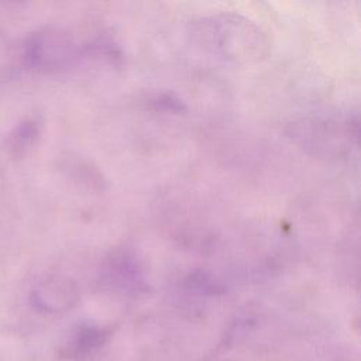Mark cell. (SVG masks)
Listing matches in <instances>:
<instances>
[{
    "label": "cell",
    "mask_w": 361,
    "mask_h": 361,
    "mask_svg": "<svg viewBox=\"0 0 361 361\" xmlns=\"http://www.w3.org/2000/svg\"><path fill=\"white\" fill-rule=\"evenodd\" d=\"M190 35L202 49L233 63H255L269 54L262 28L235 13L200 17L190 24Z\"/></svg>",
    "instance_id": "cell-1"
},
{
    "label": "cell",
    "mask_w": 361,
    "mask_h": 361,
    "mask_svg": "<svg viewBox=\"0 0 361 361\" xmlns=\"http://www.w3.org/2000/svg\"><path fill=\"white\" fill-rule=\"evenodd\" d=\"M289 137L307 152L317 157L338 158L351 148L357 131L351 124L320 118H300L290 124Z\"/></svg>",
    "instance_id": "cell-2"
},
{
    "label": "cell",
    "mask_w": 361,
    "mask_h": 361,
    "mask_svg": "<svg viewBox=\"0 0 361 361\" xmlns=\"http://www.w3.org/2000/svg\"><path fill=\"white\" fill-rule=\"evenodd\" d=\"M24 56L32 69L56 72L69 66L79 56V48L65 30L45 27L27 39Z\"/></svg>",
    "instance_id": "cell-3"
},
{
    "label": "cell",
    "mask_w": 361,
    "mask_h": 361,
    "mask_svg": "<svg viewBox=\"0 0 361 361\" xmlns=\"http://www.w3.org/2000/svg\"><path fill=\"white\" fill-rule=\"evenodd\" d=\"M102 281L126 293H144L147 282L135 254L128 248L113 250L102 262Z\"/></svg>",
    "instance_id": "cell-4"
},
{
    "label": "cell",
    "mask_w": 361,
    "mask_h": 361,
    "mask_svg": "<svg viewBox=\"0 0 361 361\" xmlns=\"http://www.w3.org/2000/svg\"><path fill=\"white\" fill-rule=\"evenodd\" d=\"M79 298L76 282L63 275L47 276L31 292L32 306L44 313L68 312L78 305Z\"/></svg>",
    "instance_id": "cell-5"
},
{
    "label": "cell",
    "mask_w": 361,
    "mask_h": 361,
    "mask_svg": "<svg viewBox=\"0 0 361 361\" xmlns=\"http://www.w3.org/2000/svg\"><path fill=\"white\" fill-rule=\"evenodd\" d=\"M107 337V330L100 329L94 324H80L69 343L71 354H86L97 347H100Z\"/></svg>",
    "instance_id": "cell-6"
},
{
    "label": "cell",
    "mask_w": 361,
    "mask_h": 361,
    "mask_svg": "<svg viewBox=\"0 0 361 361\" xmlns=\"http://www.w3.org/2000/svg\"><path fill=\"white\" fill-rule=\"evenodd\" d=\"M185 285L188 289L197 292L200 295H223L226 292V285H223L220 281H217L212 274L206 271H195L190 272L186 279Z\"/></svg>",
    "instance_id": "cell-7"
},
{
    "label": "cell",
    "mask_w": 361,
    "mask_h": 361,
    "mask_svg": "<svg viewBox=\"0 0 361 361\" xmlns=\"http://www.w3.org/2000/svg\"><path fill=\"white\" fill-rule=\"evenodd\" d=\"M148 106L154 110L159 111H171V113H183L186 111V106L180 97H178L172 92H158L148 99Z\"/></svg>",
    "instance_id": "cell-8"
},
{
    "label": "cell",
    "mask_w": 361,
    "mask_h": 361,
    "mask_svg": "<svg viewBox=\"0 0 361 361\" xmlns=\"http://www.w3.org/2000/svg\"><path fill=\"white\" fill-rule=\"evenodd\" d=\"M38 124L35 121H27L24 124H21L16 133V135L13 137V148L18 152L25 149L27 147H30L35 138L38 137Z\"/></svg>",
    "instance_id": "cell-9"
}]
</instances>
